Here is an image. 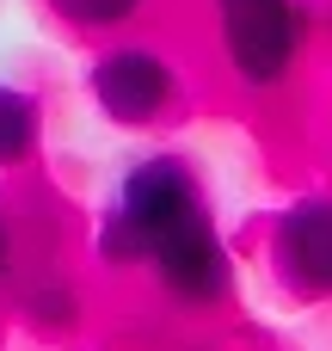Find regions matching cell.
<instances>
[{"instance_id":"obj_1","label":"cell","mask_w":332,"mask_h":351,"mask_svg":"<svg viewBox=\"0 0 332 351\" xmlns=\"http://www.w3.org/2000/svg\"><path fill=\"white\" fill-rule=\"evenodd\" d=\"M203 216H209V204H203V185H197L191 160L148 154L117 179V191H111V204L92 228V253H99L105 271H148V259L179 228H191Z\"/></svg>"},{"instance_id":"obj_2","label":"cell","mask_w":332,"mask_h":351,"mask_svg":"<svg viewBox=\"0 0 332 351\" xmlns=\"http://www.w3.org/2000/svg\"><path fill=\"white\" fill-rule=\"evenodd\" d=\"M216 49L246 93H283L308 49V12L302 0H216Z\"/></svg>"},{"instance_id":"obj_3","label":"cell","mask_w":332,"mask_h":351,"mask_svg":"<svg viewBox=\"0 0 332 351\" xmlns=\"http://www.w3.org/2000/svg\"><path fill=\"white\" fill-rule=\"evenodd\" d=\"M92 99L111 123L123 130H148V123H166L179 111V68L154 49V43H111L99 49L92 62Z\"/></svg>"},{"instance_id":"obj_4","label":"cell","mask_w":332,"mask_h":351,"mask_svg":"<svg viewBox=\"0 0 332 351\" xmlns=\"http://www.w3.org/2000/svg\"><path fill=\"white\" fill-rule=\"evenodd\" d=\"M271 271L290 296L332 302V191L296 197L271 222Z\"/></svg>"},{"instance_id":"obj_5","label":"cell","mask_w":332,"mask_h":351,"mask_svg":"<svg viewBox=\"0 0 332 351\" xmlns=\"http://www.w3.org/2000/svg\"><path fill=\"white\" fill-rule=\"evenodd\" d=\"M148 271H154L160 296L179 302V308H222L228 290H234V259H228V247H222V234H216L209 216L191 222V228H179L148 259Z\"/></svg>"},{"instance_id":"obj_6","label":"cell","mask_w":332,"mask_h":351,"mask_svg":"<svg viewBox=\"0 0 332 351\" xmlns=\"http://www.w3.org/2000/svg\"><path fill=\"white\" fill-rule=\"evenodd\" d=\"M43 142V105L18 86H0V173L25 167Z\"/></svg>"},{"instance_id":"obj_7","label":"cell","mask_w":332,"mask_h":351,"mask_svg":"<svg viewBox=\"0 0 332 351\" xmlns=\"http://www.w3.org/2000/svg\"><path fill=\"white\" fill-rule=\"evenodd\" d=\"M18 308H25L31 327H49V333H68V327L80 321V296H74V284H62V278H37V290H25Z\"/></svg>"},{"instance_id":"obj_8","label":"cell","mask_w":332,"mask_h":351,"mask_svg":"<svg viewBox=\"0 0 332 351\" xmlns=\"http://www.w3.org/2000/svg\"><path fill=\"white\" fill-rule=\"evenodd\" d=\"M142 6H148V0H49V12H55L62 25H74V31H117V25H129Z\"/></svg>"},{"instance_id":"obj_9","label":"cell","mask_w":332,"mask_h":351,"mask_svg":"<svg viewBox=\"0 0 332 351\" xmlns=\"http://www.w3.org/2000/svg\"><path fill=\"white\" fill-rule=\"evenodd\" d=\"M12 265H18V234H12V216H6V204H0V284L12 278Z\"/></svg>"}]
</instances>
